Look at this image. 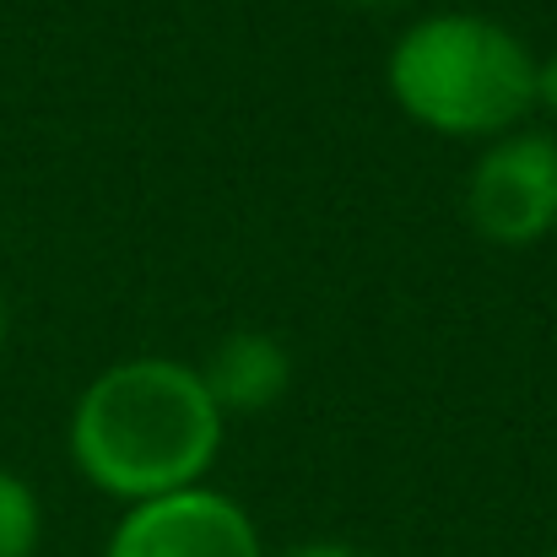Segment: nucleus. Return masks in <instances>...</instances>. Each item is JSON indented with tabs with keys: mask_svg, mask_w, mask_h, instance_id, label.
I'll return each mask as SVG.
<instances>
[{
	"mask_svg": "<svg viewBox=\"0 0 557 557\" xmlns=\"http://www.w3.org/2000/svg\"><path fill=\"white\" fill-rule=\"evenodd\" d=\"M227 417L195 363L141 352L87 379L71 406L65 449L82 482L114 504L200 487L222 455Z\"/></svg>",
	"mask_w": 557,
	"mask_h": 557,
	"instance_id": "1",
	"label": "nucleus"
},
{
	"mask_svg": "<svg viewBox=\"0 0 557 557\" xmlns=\"http://www.w3.org/2000/svg\"><path fill=\"white\" fill-rule=\"evenodd\" d=\"M395 109L449 141H493L536 114V49L476 11H428L384 54Z\"/></svg>",
	"mask_w": 557,
	"mask_h": 557,
	"instance_id": "2",
	"label": "nucleus"
},
{
	"mask_svg": "<svg viewBox=\"0 0 557 557\" xmlns=\"http://www.w3.org/2000/svg\"><path fill=\"white\" fill-rule=\"evenodd\" d=\"M466 222L498 249H531L557 233V136L520 125L482 141L466 180Z\"/></svg>",
	"mask_w": 557,
	"mask_h": 557,
	"instance_id": "3",
	"label": "nucleus"
},
{
	"mask_svg": "<svg viewBox=\"0 0 557 557\" xmlns=\"http://www.w3.org/2000/svg\"><path fill=\"white\" fill-rule=\"evenodd\" d=\"M103 557H265V542L233 493L200 482L131 504L109 531Z\"/></svg>",
	"mask_w": 557,
	"mask_h": 557,
	"instance_id": "4",
	"label": "nucleus"
},
{
	"mask_svg": "<svg viewBox=\"0 0 557 557\" xmlns=\"http://www.w3.org/2000/svg\"><path fill=\"white\" fill-rule=\"evenodd\" d=\"M195 369H200L222 417H255V411H271L287 395L293 352L271 331H227Z\"/></svg>",
	"mask_w": 557,
	"mask_h": 557,
	"instance_id": "5",
	"label": "nucleus"
},
{
	"mask_svg": "<svg viewBox=\"0 0 557 557\" xmlns=\"http://www.w3.org/2000/svg\"><path fill=\"white\" fill-rule=\"evenodd\" d=\"M44 542V504L33 482L0 466V557H33Z\"/></svg>",
	"mask_w": 557,
	"mask_h": 557,
	"instance_id": "6",
	"label": "nucleus"
},
{
	"mask_svg": "<svg viewBox=\"0 0 557 557\" xmlns=\"http://www.w3.org/2000/svg\"><path fill=\"white\" fill-rule=\"evenodd\" d=\"M536 114H547L557 125V49L536 54Z\"/></svg>",
	"mask_w": 557,
	"mask_h": 557,
	"instance_id": "7",
	"label": "nucleus"
},
{
	"mask_svg": "<svg viewBox=\"0 0 557 557\" xmlns=\"http://www.w3.org/2000/svg\"><path fill=\"white\" fill-rule=\"evenodd\" d=\"M282 557H369V553H358L347 542H304V547H293V553H282Z\"/></svg>",
	"mask_w": 557,
	"mask_h": 557,
	"instance_id": "8",
	"label": "nucleus"
},
{
	"mask_svg": "<svg viewBox=\"0 0 557 557\" xmlns=\"http://www.w3.org/2000/svg\"><path fill=\"white\" fill-rule=\"evenodd\" d=\"M5 331H11V309H5V293H0V347H5Z\"/></svg>",
	"mask_w": 557,
	"mask_h": 557,
	"instance_id": "9",
	"label": "nucleus"
},
{
	"mask_svg": "<svg viewBox=\"0 0 557 557\" xmlns=\"http://www.w3.org/2000/svg\"><path fill=\"white\" fill-rule=\"evenodd\" d=\"M536 557H557V547H553V553H536Z\"/></svg>",
	"mask_w": 557,
	"mask_h": 557,
	"instance_id": "10",
	"label": "nucleus"
}]
</instances>
